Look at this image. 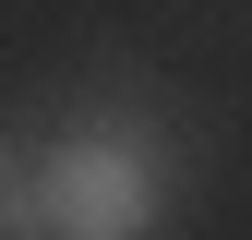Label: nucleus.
Listing matches in <instances>:
<instances>
[{
  "instance_id": "1",
  "label": "nucleus",
  "mask_w": 252,
  "mask_h": 240,
  "mask_svg": "<svg viewBox=\"0 0 252 240\" xmlns=\"http://www.w3.org/2000/svg\"><path fill=\"white\" fill-rule=\"evenodd\" d=\"M144 168L108 156V144H72V156H48V228L60 240H132L144 228Z\"/></svg>"
},
{
  "instance_id": "2",
  "label": "nucleus",
  "mask_w": 252,
  "mask_h": 240,
  "mask_svg": "<svg viewBox=\"0 0 252 240\" xmlns=\"http://www.w3.org/2000/svg\"><path fill=\"white\" fill-rule=\"evenodd\" d=\"M0 192H12V180H0Z\"/></svg>"
}]
</instances>
